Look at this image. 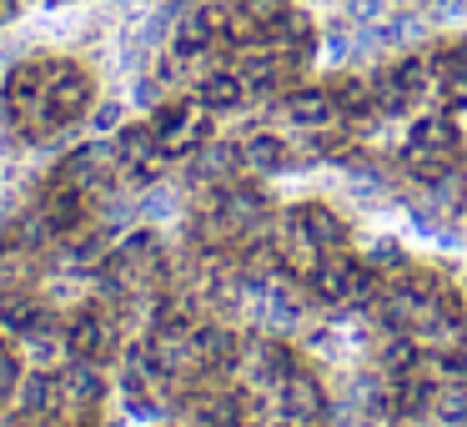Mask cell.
Listing matches in <instances>:
<instances>
[{
	"label": "cell",
	"instance_id": "cell-9",
	"mask_svg": "<svg viewBox=\"0 0 467 427\" xmlns=\"http://www.w3.org/2000/svg\"><path fill=\"white\" fill-rule=\"evenodd\" d=\"M66 392H71L76 402H96L101 382H96V372H91V367H76V372H71V382H66Z\"/></svg>",
	"mask_w": 467,
	"mask_h": 427
},
{
	"label": "cell",
	"instance_id": "cell-3",
	"mask_svg": "<svg viewBox=\"0 0 467 427\" xmlns=\"http://www.w3.org/2000/svg\"><path fill=\"white\" fill-rule=\"evenodd\" d=\"M306 222H312V226H302V232H306V242H312L317 252H337V246L347 242V232L337 226V216H327L322 206H312V212H306Z\"/></svg>",
	"mask_w": 467,
	"mask_h": 427
},
{
	"label": "cell",
	"instance_id": "cell-7",
	"mask_svg": "<svg viewBox=\"0 0 467 427\" xmlns=\"http://www.w3.org/2000/svg\"><path fill=\"white\" fill-rule=\"evenodd\" d=\"M51 402H56V387L46 382V377H31V382H21V407H26V412H46Z\"/></svg>",
	"mask_w": 467,
	"mask_h": 427
},
{
	"label": "cell",
	"instance_id": "cell-12",
	"mask_svg": "<svg viewBox=\"0 0 467 427\" xmlns=\"http://www.w3.org/2000/svg\"><path fill=\"white\" fill-rule=\"evenodd\" d=\"M246 16L252 21H276V16H286V0H246Z\"/></svg>",
	"mask_w": 467,
	"mask_h": 427
},
{
	"label": "cell",
	"instance_id": "cell-5",
	"mask_svg": "<svg viewBox=\"0 0 467 427\" xmlns=\"http://www.w3.org/2000/svg\"><path fill=\"white\" fill-rule=\"evenodd\" d=\"M196 347H202L206 362H232V332H222V327H206V332H196Z\"/></svg>",
	"mask_w": 467,
	"mask_h": 427
},
{
	"label": "cell",
	"instance_id": "cell-1",
	"mask_svg": "<svg viewBox=\"0 0 467 427\" xmlns=\"http://www.w3.org/2000/svg\"><path fill=\"white\" fill-rule=\"evenodd\" d=\"M282 397H286V412H292V417H317V412H322V392H317L312 377H286Z\"/></svg>",
	"mask_w": 467,
	"mask_h": 427
},
{
	"label": "cell",
	"instance_id": "cell-2",
	"mask_svg": "<svg viewBox=\"0 0 467 427\" xmlns=\"http://www.w3.org/2000/svg\"><path fill=\"white\" fill-rule=\"evenodd\" d=\"M352 276H357V266L352 262H327V266H317V292L327 297V302H347V292H352Z\"/></svg>",
	"mask_w": 467,
	"mask_h": 427
},
{
	"label": "cell",
	"instance_id": "cell-8",
	"mask_svg": "<svg viewBox=\"0 0 467 427\" xmlns=\"http://www.w3.org/2000/svg\"><path fill=\"white\" fill-rule=\"evenodd\" d=\"M382 367H387V372H407V367H417V347L407 342V337L387 342V347H382Z\"/></svg>",
	"mask_w": 467,
	"mask_h": 427
},
{
	"label": "cell",
	"instance_id": "cell-10",
	"mask_svg": "<svg viewBox=\"0 0 467 427\" xmlns=\"http://www.w3.org/2000/svg\"><path fill=\"white\" fill-rule=\"evenodd\" d=\"M437 412L452 417V422H462L467 417V387H447V392H437Z\"/></svg>",
	"mask_w": 467,
	"mask_h": 427
},
{
	"label": "cell",
	"instance_id": "cell-11",
	"mask_svg": "<svg viewBox=\"0 0 467 427\" xmlns=\"http://www.w3.org/2000/svg\"><path fill=\"white\" fill-rule=\"evenodd\" d=\"M292 116H296V121H327V96H296V101H292Z\"/></svg>",
	"mask_w": 467,
	"mask_h": 427
},
{
	"label": "cell",
	"instance_id": "cell-6",
	"mask_svg": "<svg viewBox=\"0 0 467 427\" xmlns=\"http://www.w3.org/2000/svg\"><path fill=\"white\" fill-rule=\"evenodd\" d=\"M246 166H262V172H272V166H282V141L276 136H256L252 146H246Z\"/></svg>",
	"mask_w": 467,
	"mask_h": 427
},
{
	"label": "cell",
	"instance_id": "cell-4",
	"mask_svg": "<svg viewBox=\"0 0 467 427\" xmlns=\"http://www.w3.org/2000/svg\"><path fill=\"white\" fill-rule=\"evenodd\" d=\"M202 96L212 111H232V106H242V81H232V76H212V81H202Z\"/></svg>",
	"mask_w": 467,
	"mask_h": 427
},
{
	"label": "cell",
	"instance_id": "cell-13",
	"mask_svg": "<svg viewBox=\"0 0 467 427\" xmlns=\"http://www.w3.org/2000/svg\"><path fill=\"white\" fill-rule=\"evenodd\" d=\"M11 382H16V362L11 357H0V392H11Z\"/></svg>",
	"mask_w": 467,
	"mask_h": 427
}]
</instances>
